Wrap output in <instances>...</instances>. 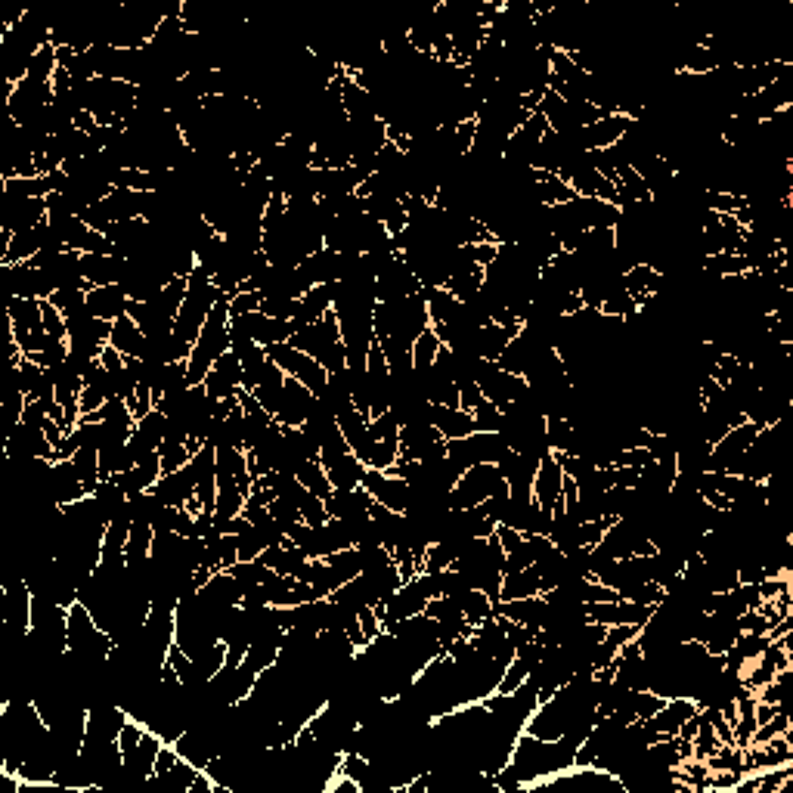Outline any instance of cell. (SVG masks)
<instances>
[{"mask_svg":"<svg viewBox=\"0 0 793 793\" xmlns=\"http://www.w3.org/2000/svg\"><path fill=\"white\" fill-rule=\"evenodd\" d=\"M496 617L521 623V626H530V629L539 632V629L546 626V620H549V601L543 595L515 598V601H499V605H496Z\"/></svg>","mask_w":793,"mask_h":793,"instance_id":"22","label":"cell"},{"mask_svg":"<svg viewBox=\"0 0 793 793\" xmlns=\"http://www.w3.org/2000/svg\"><path fill=\"white\" fill-rule=\"evenodd\" d=\"M533 595H543V577H539V570L533 564L524 567V570H509V574H502L499 601L533 598ZM499 601H496V605H499Z\"/></svg>","mask_w":793,"mask_h":793,"instance_id":"30","label":"cell"},{"mask_svg":"<svg viewBox=\"0 0 793 793\" xmlns=\"http://www.w3.org/2000/svg\"><path fill=\"white\" fill-rule=\"evenodd\" d=\"M735 710H738V716L732 725V735H735V747L744 750V747H750V738L756 732V697L741 688L735 694Z\"/></svg>","mask_w":793,"mask_h":793,"instance_id":"35","label":"cell"},{"mask_svg":"<svg viewBox=\"0 0 793 793\" xmlns=\"http://www.w3.org/2000/svg\"><path fill=\"white\" fill-rule=\"evenodd\" d=\"M158 456H162V474L180 471V468H186L189 462H193V453H189L186 447H162V450H158Z\"/></svg>","mask_w":793,"mask_h":793,"instance_id":"47","label":"cell"},{"mask_svg":"<svg viewBox=\"0 0 793 793\" xmlns=\"http://www.w3.org/2000/svg\"><path fill=\"white\" fill-rule=\"evenodd\" d=\"M378 505H385V509L397 512V515H406L409 512V502H412V487L397 478L391 471H372L366 468L363 474V484H360Z\"/></svg>","mask_w":793,"mask_h":793,"instance_id":"12","label":"cell"},{"mask_svg":"<svg viewBox=\"0 0 793 793\" xmlns=\"http://www.w3.org/2000/svg\"><path fill=\"white\" fill-rule=\"evenodd\" d=\"M313 409H316V394L310 388H304L301 382H295V378L285 375V394H282V406L276 412V422L282 428H301L310 419Z\"/></svg>","mask_w":793,"mask_h":793,"instance_id":"17","label":"cell"},{"mask_svg":"<svg viewBox=\"0 0 793 793\" xmlns=\"http://www.w3.org/2000/svg\"><path fill=\"white\" fill-rule=\"evenodd\" d=\"M400 456L412 462H431L447 456V440L431 422H406L400 428Z\"/></svg>","mask_w":793,"mask_h":793,"instance_id":"10","label":"cell"},{"mask_svg":"<svg viewBox=\"0 0 793 793\" xmlns=\"http://www.w3.org/2000/svg\"><path fill=\"white\" fill-rule=\"evenodd\" d=\"M128 316L143 329L146 338H162V335H171L174 332V320H171V316H165L162 310H155L149 301H131Z\"/></svg>","mask_w":793,"mask_h":793,"instance_id":"33","label":"cell"},{"mask_svg":"<svg viewBox=\"0 0 793 793\" xmlns=\"http://www.w3.org/2000/svg\"><path fill=\"white\" fill-rule=\"evenodd\" d=\"M372 505H375V499L363 487L332 490V496L326 499L329 518H338V521H366L369 512H372Z\"/></svg>","mask_w":793,"mask_h":793,"instance_id":"23","label":"cell"},{"mask_svg":"<svg viewBox=\"0 0 793 793\" xmlns=\"http://www.w3.org/2000/svg\"><path fill=\"white\" fill-rule=\"evenodd\" d=\"M258 397V403L270 412V416L276 419V412H279V406H282V394H285V372L270 360L267 363V369H264V378L258 382V388L251 391Z\"/></svg>","mask_w":793,"mask_h":793,"instance_id":"36","label":"cell"},{"mask_svg":"<svg viewBox=\"0 0 793 793\" xmlns=\"http://www.w3.org/2000/svg\"><path fill=\"white\" fill-rule=\"evenodd\" d=\"M632 115H623V112H608V115H601L595 124H589V128L583 131V140H586V149L589 152H601V149H611L614 143H620L629 128H632Z\"/></svg>","mask_w":793,"mask_h":793,"instance_id":"20","label":"cell"},{"mask_svg":"<svg viewBox=\"0 0 793 793\" xmlns=\"http://www.w3.org/2000/svg\"><path fill=\"white\" fill-rule=\"evenodd\" d=\"M443 351V341L437 338V332L428 326L419 338H416V344H412V369L416 372H425V369H431L434 363H437V354Z\"/></svg>","mask_w":793,"mask_h":793,"instance_id":"41","label":"cell"},{"mask_svg":"<svg viewBox=\"0 0 793 793\" xmlns=\"http://www.w3.org/2000/svg\"><path fill=\"white\" fill-rule=\"evenodd\" d=\"M561 484H564V468L558 462L555 453H546L536 465L533 474V502L543 512L561 515L564 512V496H561Z\"/></svg>","mask_w":793,"mask_h":793,"instance_id":"11","label":"cell"},{"mask_svg":"<svg viewBox=\"0 0 793 793\" xmlns=\"http://www.w3.org/2000/svg\"><path fill=\"white\" fill-rule=\"evenodd\" d=\"M623 285H626V292L632 295L639 301V307H642V301L645 298H651V295H660L663 292V273L654 267V264H648V261H639V264H632L626 273H623Z\"/></svg>","mask_w":793,"mask_h":793,"instance_id":"29","label":"cell"},{"mask_svg":"<svg viewBox=\"0 0 793 793\" xmlns=\"http://www.w3.org/2000/svg\"><path fill=\"white\" fill-rule=\"evenodd\" d=\"M428 592L422 589L419 577L416 580H409L403 583L397 592H391L382 605H385V614H382V623H385V632H394L397 623L409 620V617H416V614H425L428 608Z\"/></svg>","mask_w":793,"mask_h":793,"instance_id":"13","label":"cell"},{"mask_svg":"<svg viewBox=\"0 0 793 793\" xmlns=\"http://www.w3.org/2000/svg\"><path fill=\"white\" fill-rule=\"evenodd\" d=\"M471 378H474V382H478L481 394H484L490 403H496L499 409H509L512 403H518V400L530 391V385L524 382L521 375L505 372V369H502L499 363H493V360H478V363H474Z\"/></svg>","mask_w":793,"mask_h":793,"instance_id":"7","label":"cell"},{"mask_svg":"<svg viewBox=\"0 0 793 793\" xmlns=\"http://www.w3.org/2000/svg\"><path fill=\"white\" fill-rule=\"evenodd\" d=\"M481 285H484V267L481 264H459L447 276V285H443V289H447L459 301H471L474 295L481 292Z\"/></svg>","mask_w":793,"mask_h":793,"instance_id":"34","label":"cell"},{"mask_svg":"<svg viewBox=\"0 0 793 793\" xmlns=\"http://www.w3.org/2000/svg\"><path fill=\"white\" fill-rule=\"evenodd\" d=\"M124 267H128V258L121 255H81V276L87 279V285H115L124 276Z\"/></svg>","mask_w":793,"mask_h":793,"instance_id":"25","label":"cell"},{"mask_svg":"<svg viewBox=\"0 0 793 793\" xmlns=\"http://www.w3.org/2000/svg\"><path fill=\"white\" fill-rule=\"evenodd\" d=\"M459 409H465V412H471V409H478L487 397L481 394V388H478V382H474L471 375H465V378H459Z\"/></svg>","mask_w":793,"mask_h":793,"instance_id":"46","label":"cell"},{"mask_svg":"<svg viewBox=\"0 0 793 793\" xmlns=\"http://www.w3.org/2000/svg\"><path fill=\"white\" fill-rule=\"evenodd\" d=\"M152 493L162 499L168 509H186L189 499H196V474H193V465H186L180 471H171V474H162L158 484L152 487Z\"/></svg>","mask_w":793,"mask_h":793,"instance_id":"21","label":"cell"},{"mask_svg":"<svg viewBox=\"0 0 793 793\" xmlns=\"http://www.w3.org/2000/svg\"><path fill=\"white\" fill-rule=\"evenodd\" d=\"M292 347L298 351L310 354L316 363H323V369L329 375H338L347 369V351H344V341H341V329H338V316L335 310H329L320 323H310V326H301L292 341Z\"/></svg>","mask_w":793,"mask_h":793,"instance_id":"2","label":"cell"},{"mask_svg":"<svg viewBox=\"0 0 793 793\" xmlns=\"http://www.w3.org/2000/svg\"><path fill=\"white\" fill-rule=\"evenodd\" d=\"M471 416H474V422H478V431H493V434H499L502 425H505V412H502L496 403H490V400H484L478 409H471Z\"/></svg>","mask_w":793,"mask_h":793,"instance_id":"44","label":"cell"},{"mask_svg":"<svg viewBox=\"0 0 793 793\" xmlns=\"http://www.w3.org/2000/svg\"><path fill=\"white\" fill-rule=\"evenodd\" d=\"M186 282H189V285H186L183 307H180L177 320H174V335H177L180 341H186L189 347H193L196 338H199V332H202V326H205V320H208L211 307H214L220 298H224V292L217 289V285L211 282V276H208L202 267H196L193 273H189Z\"/></svg>","mask_w":793,"mask_h":793,"instance_id":"3","label":"cell"},{"mask_svg":"<svg viewBox=\"0 0 793 793\" xmlns=\"http://www.w3.org/2000/svg\"><path fill=\"white\" fill-rule=\"evenodd\" d=\"M261 561L267 564V567H273L279 577H295V580H301V574H304V567H307V555L292 543L289 536L282 539L279 546H270V549H264V555H261Z\"/></svg>","mask_w":793,"mask_h":793,"instance_id":"27","label":"cell"},{"mask_svg":"<svg viewBox=\"0 0 793 793\" xmlns=\"http://www.w3.org/2000/svg\"><path fill=\"white\" fill-rule=\"evenodd\" d=\"M499 493H509L502 471L496 465H471L447 493V509H474V505H484Z\"/></svg>","mask_w":793,"mask_h":793,"instance_id":"4","label":"cell"},{"mask_svg":"<svg viewBox=\"0 0 793 793\" xmlns=\"http://www.w3.org/2000/svg\"><path fill=\"white\" fill-rule=\"evenodd\" d=\"M509 440L493 431H474L459 440H447V459L456 462L462 471L471 465H499V459L509 453Z\"/></svg>","mask_w":793,"mask_h":793,"instance_id":"5","label":"cell"},{"mask_svg":"<svg viewBox=\"0 0 793 793\" xmlns=\"http://www.w3.org/2000/svg\"><path fill=\"white\" fill-rule=\"evenodd\" d=\"M242 323L248 326V335L251 341H258L261 347H270V344H282V341H292V335L298 332V326L292 320H273V316L255 310V313H245Z\"/></svg>","mask_w":793,"mask_h":793,"instance_id":"24","label":"cell"},{"mask_svg":"<svg viewBox=\"0 0 793 793\" xmlns=\"http://www.w3.org/2000/svg\"><path fill=\"white\" fill-rule=\"evenodd\" d=\"M456 601H459V608H462V614H465V620L478 629L481 623H487V620H493L496 617V605H493V598L487 595V592H481V589H465V592H459V595H453Z\"/></svg>","mask_w":793,"mask_h":793,"instance_id":"37","label":"cell"},{"mask_svg":"<svg viewBox=\"0 0 793 793\" xmlns=\"http://www.w3.org/2000/svg\"><path fill=\"white\" fill-rule=\"evenodd\" d=\"M205 391L214 397V400H230V397H239V391H245V378H242V363L233 351H227L220 357L211 372L205 375Z\"/></svg>","mask_w":793,"mask_h":793,"instance_id":"16","label":"cell"},{"mask_svg":"<svg viewBox=\"0 0 793 793\" xmlns=\"http://www.w3.org/2000/svg\"><path fill=\"white\" fill-rule=\"evenodd\" d=\"M47 224V199H16L4 196V230L10 233H25Z\"/></svg>","mask_w":793,"mask_h":793,"instance_id":"18","label":"cell"},{"mask_svg":"<svg viewBox=\"0 0 793 793\" xmlns=\"http://www.w3.org/2000/svg\"><path fill=\"white\" fill-rule=\"evenodd\" d=\"M230 320H233V313H230V295L220 298L211 313H208V320L193 344V351H189V360H186V375H189V385H202L205 382V375L211 372V366L224 357L230 351Z\"/></svg>","mask_w":793,"mask_h":793,"instance_id":"1","label":"cell"},{"mask_svg":"<svg viewBox=\"0 0 793 793\" xmlns=\"http://www.w3.org/2000/svg\"><path fill=\"white\" fill-rule=\"evenodd\" d=\"M598 313L601 316H608V320H632V316H639V301L632 298L629 292H626V285L620 282L617 289L601 301V307H598Z\"/></svg>","mask_w":793,"mask_h":793,"instance_id":"40","label":"cell"},{"mask_svg":"<svg viewBox=\"0 0 793 793\" xmlns=\"http://www.w3.org/2000/svg\"><path fill=\"white\" fill-rule=\"evenodd\" d=\"M295 478L301 481V487H307L313 496H320L323 502L332 496V481H329V474H326V468L320 465V459H304V462H298L295 465Z\"/></svg>","mask_w":793,"mask_h":793,"instance_id":"38","label":"cell"},{"mask_svg":"<svg viewBox=\"0 0 793 793\" xmlns=\"http://www.w3.org/2000/svg\"><path fill=\"white\" fill-rule=\"evenodd\" d=\"M422 292V282L416 279V273L409 270V264L403 261V255L391 258L382 270L375 276V295L378 301H397V298H406V295H416Z\"/></svg>","mask_w":793,"mask_h":793,"instance_id":"15","label":"cell"},{"mask_svg":"<svg viewBox=\"0 0 793 793\" xmlns=\"http://www.w3.org/2000/svg\"><path fill=\"white\" fill-rule=\"evenodd\" d=\"M264 351H267V357H270L285 375L295 378V382H301L304 388H310L316 397H320V394L326 391V385H329V372L323 369V363H316L310 354L298 351V347H292L289 341L270 344V347H264Z\"/></svg>","mask_w":793,"mask_h":793,"instance_id":"6","label":"cell"},{"mask_svg":"<svg viewBox=\"0 0 793 793\" xmlns=\"http://www.w3.org/2000/svg\"><path fill=\"white\" fill-rule=\"evenodd\" d=\"M335 304V285H313L307 289L301 298H298V310H295V326H310V323H320L323 316L332 310Z\"/></svg>","mask_w":793,"mask_h":793,"instance_id":"26","label":"cell"},{"mask_svg":"<svg viewBox=\"0 0 793 793\" xmlns=\"http://www.w3.org/2000/svg\"><path fill=\"white\" fill-rule=\"evenodd\" d=\"M701 270L710 276V279H732V276H744V273H750V264H747V258L744 255H707L704 261H701Z\"/></svg>","mask_w":793,"mask_h":793,"instance_id":"39","label":"cell"},{"mask_svg":"<svg viewBox=\"0 0 793 793\" xmlns=\"http://www.w3.org/2000/svg\"><path fill=\"white\" fill-rule=\"evenodd\" d=\"M109 344L115 347V351H121L124 357H137V360H143V354H146V335H143V329L131 320V316H121V320L112 323Z\"/></svg>","mask_w":793,"mask_h":793,"instance_id":"32","label":"cell"},{"mask_svg":"<svg viewBox=\"0 0 793 793\" xmlns=\"http://www.w3.org/2000/svg\"><path fill=\"white\" fill-rule=\"evenodd\" d=\"M533 174H536L533 196H536V202L543 205V208H558V205H567V202H574V199H577L574 186H570L564 177H558V174H543V171H533Z\"/></svg>","mask_w":793,"mask_h":793,"instance_id":"31","label":"cell"},{"mask_svg":"<svg viewBox=\"0 0 793 793\" xmlns=\"http://www.w3.org/2000/svg\"><path fill=\"white\" fill-rule=\"evenodd\" d=\"M128 307H131V295L124 292L121 282L93 285V289H87V310L97 316V320L115 323V320H121V316H128Z\"/></svg>","mask_w":793,"mask_h":793,"instance_id":"19","label":"cell"},{"mask_svg":"<svg viewBox=\"0 0 793 793\" xmlns=\"http://www.w3.org/2000/svg\"><path fill=\"white\" fill-rule=\"evenodd\" d=\"M639 775H645V769H642V766H636V763H632V769H629V772L623 775V787L629 790V784H632V781H636ZM642 784H648V778H642ZM651 784H666V787H670V790H673V778H670V775H651Z\"/></svg>","mask_w":793,"mask_h":793,"instance_id":"50","label":"cell"},{"mask_svg":"<svg viewBox=\"0 0 793 793\" xmlns=\"http://www.w3.org/2000/svg\"><path fill=\"white\" fill-rule=\"evenodd\" d=\"M186 285H189V282L180 279V276L171 279V282L165 285V289L158 292L149 304H152L155 310H162L165 316H171V320H177V313H180V307H183V298H186Z\"/></svg>","mask_w":793,"mask_h":793,"instance_id":"42","label":"cell"},{"mask_svg":"<svg viewBox=\"0 0 793 793\" xmlns=\"http://www.w3.org/2000/svg\"><path fill=\"white\" fill-rule=\"evenodd\" d=\"M586 620L601 626H645L654 617V605H639V601H605V605H583Z\"/></svg>","mask_w":793,"mask_h":793,"instance_id":"14","label":"cell"},{"mask_svg":"<svg viewBox=\"0 0 793 793\" xmlns=\"http://www.w3.org/2000/svg\"><path fill=\"white\" fill-rule=\"evenodd\" d=\"M549 134V121L543 118V112H533L521 128L509 137L502 149V165L505 168H530L533 165V155L543 143V137Z\"/></svg>","mask_w":793,"mask_h":793,"instance_id":"9","label":"cell"},{"mask_svg":"<svg viewBox=\"0 0 793 793\" xmlns=\"http://www.w3.org/2000/svg\"><path fill=\"white\" fill-rule=\"evenodd\" d=\"M759 434V425L753 422H741L735 428H728L713 447H710V459H707V471H716V474H735L738 462L744 459L747 447L753 443V437Z\"/></svg>","mask_w":793,"mask_h":793,"instance_id":"8","label":"cell"},{"mask_svg":"<svg viewBox=\"0 0 793 793\" xmlns=\"http://www.w3.org/2000/svg\"><path fill=\"white\" fill-rule=\"evenodd\" d=\"M431 425L443 434V440H459L478 431V422H474L471 412L459 406H431Z\"/></svg>","mask_w":793,"mask_h":793,"instance_id":"28","label":"cell"},{"mask_svg":"<svg viewBox=\"0 0 793 793\" xmlns=\"http://www.w3.org/2000/svg\"><path fill=\"white\" fill-rule=\"evenodd\" d=\"M719 747H722V741L716 738L710 719H707L704 710H701V722H697V732H694V738H691V756H694V759H701V763H704V759H710Z\"/></svg>","mask_w":793,"mask_h":793,"instance_id":"43","label":"cell"},{"mask_svg":"<svg viewBox=\"0 0 793 793\" xmlns=\"http://www.w3.org/2000/svg\"><path fill=\"white\" fill-rule=\"evenodd\" d=\"M357 620H360V629H363V636L372 642V639H378L385 632V623H382V617L375 614V608L372 605H366L360 614H357Z\"/></svg>","mask_w":793,"mask_h":793,"instance_id":"49","label":"cell"},{"mask_svg":"<svg viewBox=\"0 0 793 793\" xmlns=\"http://www.w3.org/2000/svg\"><path fill=\"white\" fill-rule=\"evenodd\" d=\"M261 310V292H236L230 295V313L233 316H245V313H255Z\"/></svg>","mask_w":793,"mask_h":793,"instance_id":"48","label":"cell"},{"mask_svg":"<svg viewBox=\"0 0 793 793\" xmlns=\"http://www.w3.org/2000/svg\"><path fill=\"white\" fill-rule=\"evenodd\" d=\"M298 301L295 298H279V295H261V313L273 316V320H295Z\"/></svg>","mask_w":793,"mask_h":793,"instance_id":"45","label":"cell"}]
</instances>
